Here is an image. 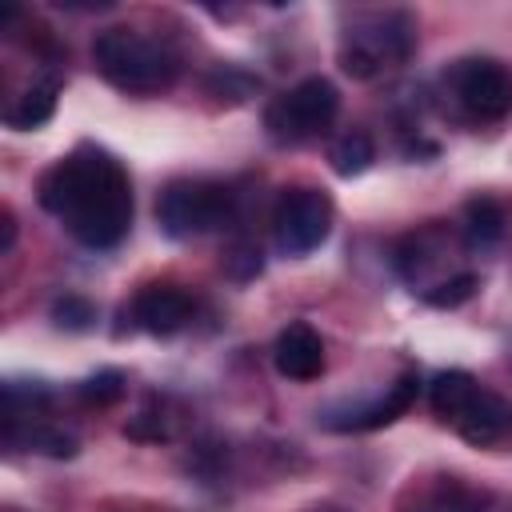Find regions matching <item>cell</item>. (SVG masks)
I'll list each match as a JSON object with an SVG mask.
<instances>
[{
	"mask_svg": "<svg viewBox=\"0 0 512 512\" xmlns=\"http://www.w3.org/2000/svg\"><path fill=\"white\" fill-rule=\"evenodd\" d=\"M476 288H480L476 272H456V276L440 280L436 288H428L420 300H424V304H432V308H460L464 300H472V292H476Z\"/></svg>",
	"mask_w": 512,
	"mask_h": 512,
	"instance_id": "cell-20",
	"label": "cell"
},
{
	"mask_svg": "<svg viewBox=\"0 0 512 512\" xmlns=\"http://www.w3.org/2000/svg\"><path fill=\"white\" fill-rule=\"evenodd\" d=\"M416 48V16L404 8H364L344 20L340 68L352 80H376L400 68Z\"/></svg>",
	"mask_w": 512,
	"mask_h": 512,
	"instance_id": "cell-4",
	"label": "cell"
},
{
	"mask_svg": "<svg viewBox=\"0 0 512 512\" xmlns=\"http://www.w3.org/2000/svg\"><path fill=\"white\" fill-rule=\"evenodd\" d=\"M272 364L284 380L308 384L324 372V340L308 320H292L288 328H280L276 344H272Z\"/></svg>",
	"mask_w": 512,
	"mask_h": 512,
	"instance_id": "cell-13",
	"label": "cell"
},
{
	"mask_svg": "<svg viewBox=\"0 0 512 512\" xmlns=\"http://www.w3.org/2000/svg\"><path fill=\"white\" fill-rule=\"evenodd\" d=\"M340 112V92L328 76H304L288 92L264 104V132L276 144H304L332 128Z\"/></svg>",
	"mask_w": 512,
	"mask_h": 512,
	"instance_id": "cell-6",
	"label": "cell"
},
{
	"mask_svg": "<svg viewBox=\"0 0 512 512\" xmlns=\"http://www.w3.org/2000/svg\"><path fill=\"white\" fill-rule=\"evenodd\" d=\"M448 252V232L440 228V224H424V228H416V232H408L404 240H396V248H392V264H396V272L412 284V292L420 288H428V272L440 264V256Z\"/></svg>",
	"mask_w": 512,
	"mask_h": 512,
	"instance_id": "cell-14",
	"label": "cell"
},
{
	"mask_svg": "<svg viewBox=\"0 0 512 512\" xmlns=\"http://www.w3.org/2000/svg\"><path fill=\"white\" fill-rule=\"evenodd\" d=\"M56 96H60V80L56 76H36L28 80L8 104H4V124L16 132H36L52 120L56 112Z\"/></svg>",
	"mask_w": 512,
	"mask_h": 512,
	"instance_id": "cell-15",
	"label": "cell"
},
{
	"mask_svg": "<svg viewBox=\"0 0 512 512\" xmlns=\"http://www.w3.org/2000/svg\"><path fill=\"white\" fill-rule=\"evenodd\" d=\"M488 508L492 496L452 472L412 476L396 496V512H488Z\"/></svg>",
	"mask_w": 512,
	"mask_h": 512,
	"instance_id": "cell-10",
	"label": "cell"
},
{
	"mask_svg": "<svg viewBox=\"0 0 512 512\" xmlns=\"http://www.w3.org/2000/svg\"><path fill=\"white\" fill-rule=\"evenodd\" d=\"M416 392H420V376H416V368H408V372H400V376H396L380 396H372V400L344 404V408H324V412H320V424H324L328 432H376V428L400 420V416L412 408Z\"/></svg>",
	"mask_w": 512,
	"mask_h": 512,
	"instance_id": "cell-9",
	"label": "cell"
},
{
	"mask_svg": "<svg viewBox=\"0 0 512 512\" xmlns=\"http://www.w3.org/2000/svg\"><path fill=\"white\" fill-rule=\"evenodd\" d=\"M124 316L148 332V336H176L192 324L196 316V300L184 284H172V280H156V284H144L132 304L124 308Z\"/></svg>",
	"mask_w": 512,
	"mask_h": 512,
	"instance_id": "cell-11",
	"label": "cell"
},
{
	"mask_svg": "<svg viewBox=\"0 0 512 512\" xmlns=\"http://www.w3.org/2000/svg\"><path fill=\"white\" fill-rule=\"evenodd\" d=\"M460 232L468 248H492L504 240L508 232V200L492 196V192H476L472 200H464L460 212Z\"/></svg>",
	"mask_w": 512,
	"mask_h": 512,
	"instance_id": "cell-16",
	"label": "cell"
},
{
	"mask_svg": "<svg viewBox=\"0 0 512 512\" xmlns=\"http://www.w3.org/2000/svg\"><path fill=\"white\" fill-rule=\"evenodd\" d=\"M232 220H236V192L224 180L180 176V180H168L156 196V224L172 240L220 232Z\"/></svg>",
	"mask_w": 512,
	"mask_h": 512,
	"instance_id": "cell-5",
	"label": "cell"
},
{
	"mask_svg": "<svg viewBox=\"0 0 512 512\" xmlns=\"http://www.w3.org/2000/svg\"><path fill=\"white\" fill-rule=\"evenodd\" d=\"M312 512H344V508H336V504H320V508H312Z\"/></svg>",
	"mask_w": 512,
	"mask_h": 512,
	"instance_id": "cell-23",
	"label": "cell"
},
{
	"mask_svg": "<svg viewBox=\"0 0 512 512\" xmlns=\"http://www.w3.org/2000/svg\"><path fill=\"white\" fill-rule=\"evenodd\" d=\"M260 248L256 244H236L228 256H224V272L228 276H236V280H252V276H260Z\"/></svg>",
	"mask_w": 512,
	"mask_h": 512,
	"instance_id": "cell-21",
	"label": "cell"
},
{
	"mask_svg": "<svg viewBox=\"0 0 512 512\" xmlns=\"http://www.w3.org/2000/svg\"><path fill=\"white\" fill-rule=\"evenodd\" d=\"M92 64L124 96H160L180 76V56L164 40H156L140 28H124V24L96 32Z\"/></svg>",
	"mask_w": 512,
	"mask_h": 512,
	"instance_id": "cell-2",
	"label": "cell"
},
{
	"mask_svg": "<svg viewBox=\"0 0 512 512\" xmlns=\"http://www.w3.org/2000/svg\"><path fill=\"white\" fill-rule=\"evenodd\" d=\"M52 324L64 332H88L96 324V304L80 292H64L52 300Z\"/></svg>",
	"mask_w": 512,
	"mask_h": 512,
	"instance_id": "cell-19",
	"label": "cell"
},
{
	"mask_svg": "<svg viewBox=\"0 0 512 512\" xmlns=\"http://www.w3.org/2000/svg\"><path fill=\"white\" fill-rule=\"evenodd\" d=\"M124 392H128V376L120 368H100L76 384V400L84 408H112L124 400Z\"/></svg>",
	"mask_w": 512,
	"mask_h": 512,
	"instance_id": "cell-18",
	"label": "cell"
},
{
	"mask_svg": "<svg viewBox=\"0 0 512 512\" xmlns=\"http://www.w3.org/2000/svg\"><path fill=\"white\" fill-rule=\"evenodd\" d=\"M372 160H376V144H372V136H368L364 128H344V132L328 144V164H332V172L344 176V180L368 172Z\"/></svg>",
	"mask_w": 512,
	"mask_h": 512,
	"instance_id": "cell-17",
	"label": "cell"
},
{
	"mask_svg": "<svg viewBox=\"0 0 512 512\" xmlns=\"http://www.w3.org/2000/svg\"><path fill=\"white\" fill-rule=\"evenodd\" d=\"M12 244H16V216H12V208H4V240H0V252H12Z\"/></svg>",
	"mask_w": 512,
	"mask_h": 512,
	"instance_id": "cell-22",
	"label": "cell"
},
{
	"mask_svg": "<svg viewBox=\"0 0 512 512\" xmlns=\"http://www.w3.org/2000/svg\"><path fill=\"white\" fill-rule=\"evenodd\" d=\"M36 200L76 244L92 252L116 248L132 228V176L108 148L92 140L76 144L40 172Z\"/></svg>",
	"mask_w": 512,
	"mask_h": 512,
	"instance_id": "cell-1",
	"label": "cell"
},
{
	"mask_svg": "<svg viewBox=\"0 0 512 512\" xmlns=\"http://www.w3.org/2000/svg\"><path fill=\"white\" fill-rule=\"evenodd\" d=\"M444 96L472 124H500L512 112V72L492 56H464L444 72Z\"/></svg>",
	"mask_w": 512,
	"mask_h": 512,
	"instance_id": "cell-8",
	"label": "cell"
},
{
	"mask_svg": "<svg viewBox=\"0 0 512 512\" xmlns=\"http://www.w3.org/2000/svg\"><path fill=\"white\" fill-rule=\"evenodd\" d=\"M48 412V408H44ZM44 412H20V416H4V444L12 452H36V456H52V460H68L80 452V440L72 428L48 420Z\"/></svg>",
	"mask_w": 512,
	"mask_h": 512,
	"instance_id": "cell-12",
	"label": "cell"
},
{
	"mask_svg": "<svg viewBox=\"0 0 512 512\" xmlns=\"http://www.w3.org/2000/svg\"><path fill=\"white\" fill-rule=\"evenodd\" d=\"M428 404H432V416L472 448H492L512 440V404L500 392L484 388L464 368L436 372L428 384Z\"/></svg>",
	"mask_w": 512,
	"mask_h": 512,
	"instance_id": "cell-3",
	"label": "cell"
},
{
	"mask_svg": "<svg viewBox=\"0 0 512 512\" xmlns=\"http://www.w3.org/2000/svg\"><path fill=\"white\" fill-rule=\"evenodd\" d=\"M336 224V204L320 184H288L272 204V244L280 256L300 260L316 252Z\"/></svg>",
	"mask_w": 512,
	"mask_h": 512,
	"instance_id": "cell-7",
	"label": "cell"
}]
</instances>
